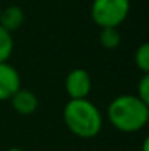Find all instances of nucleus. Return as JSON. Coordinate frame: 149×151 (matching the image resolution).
<instances>
[{
    "label": "nucleus",
    "instance_id": "1",
    "mask_svg": "<svg viewBox=\"0 0 149 151\" xmlns=\"http://www.w3.org/2000/svg\"><path fill=\"white\" fill-rule=\"evenodd\" d=\"M106 114L115 130L122 134H135L148 124L149 105L140 100L136 95L125 93L115 96L109 103Z\"/></svg>",
    "mask_w": 149,
    "mask_h": 151
},
{
    "label": "nucleus",
    "instance_id": "2",
    "mask_svg": "<svg viewBox=\"0 0 149 151\" xmlns=\"http://www.w3.org/2000/svg\"><path fill=\"white\" fill-rule=\"evenodd\" d=\"M67 130L79 138H93L103 129V114L88 98L69 100L63 109Z\"/></svg>",
    "mask_w": 149,
    "mask_h": 151
},
{
    "label": "nucleus",
    "instance_id": "3",
    "mask_svg": "<svg viewBox=\"0 0 149 151\" xmlns=\"http://www.w3.org/2000/svg\"><path fill=\"white\" fill-rule=\"evenodd\" d=\"M130 13V0H93L90 15L98 27H119Z\"/></svg>",
    "mask_w": 149,
    "mask_h": 151
},
{
    "label": "nucleus",
    "instance_id": "4",
    "mask_svg": "<svg viewBox=\"0 0 149 151\" xmlns=\"http://www.w3.org/2000/svg\"><path fill=\"white\" fill-rule=\"evenodd\" d=\"M64 88L69 96V100H80V98H88L91 92V77L90 73L82 68L69 71L64 81Z\"/></svg>",
    "mask_w": 149,
    "mask_h": 151
},
{
    "label": "nucleus",
    "instance_id": "5",
    "mask_svg": "<svg viewBox=\"0 0 149 151\" xmlns=\"http://www.w3.org/2000/svg\"><path fill=\"white\" fill-rule=\"evenodd\" d=\"M18 88H21V76L16 68L8 61L0 63V101H8Z\"/></svg>",
    "mask_w": 149,
    "mask_h": 151
},
{
    "label": "nucleus",
    "instance_id": "6",
    "mask_svg": "<svg viewBox=\"0 0 149 151\" xmlns=\"http://www.w3.org/2000/svg\"><path fill=\"white\" fill-rule=\"evenodd\" d=\"M11 103V108L21 116H31L37 111L38 108V98L34 92L27 90V88H18L13 93V96L8 100Z\"/></svg>",
    "mask_w": 149,
    "mask_h": 151
},
{
    "label": "nucleus",
    "instance_id": "7",
    "mask_svg": "<svg viewBox=\"0 0 149 151\" xmlns=\"http://www.w3.org/2000/svg\"><path fill=\"white\" fill-rule=\"evenodd\" d=\"M23 23H24V12L21 6L10 5V6L2 8V13H0V26L2 27L13 32L19 29L23 26Z\"/></svg>",
    "mask_w": 149,
    "mask_h": 151
},
{
    "label": "nucleus",
    "instance_id": "8",
    "mask_svg": "<svg viewBox=\"0 0 149 151\" xmlns=\"http://www.w3.org/2000/svg\"><path fill=\"white\" fill-rule=\"evenodd\" d=\"M99 44L104 50H112L119 48L120 42H122V37H120L119 27H99Z\"/></svg>",
    "mask_w": 149,
    "mask_h": 151
},
{
    "label": "nucleus",
    "instance_id": "9",
    "mask_svg": "<svg viewBox=\"0 0 149 151\" xmlns=\"http://www.w3.org/2000/svg\"><path fill=\"white\" fill-rule=\"evenodd\" d=\"M13 48H15V42H13L11 32L0 26V63H5L10 60Z\"/></svg>",
    "mask_w": 149,
    "mask_h": 151
},
{
    "label": "nucleus",
    "instance_id": "10",
    "mask_svg": "<svg viewBox=\"0 0 149 151\" xmlns=\"http://www.w3.org/2000/svg\"><path fill=\"white\" fill-rule=\"evenodd\" d=\"M135 64L143 74L149 73V44H141L135 53Z\"/></svg>",
    "mask_w": 149,
    "mask_h": 151
},
{
    "label": "nucleus",
    "instance_id": "11",
    "mask_svg": "<svg viewBox=\"0 0 149 151\" xmlns=\"http://www.w3.org/2000/svg\"><path fill=\"white\" fill-rule=\"evenodd\" d=\"M136 96L140 100H143L144 103H148V105H149V73L143 74V76H141V79L138 81Z\"/></svg>",
    "mask_w": 149,
    "mask_h": 151
},
{
    "label": "nucleus",
    "instance_id": "12",
    "mask_svg": "<svg viewBox=\"0 0 149 151\" xmlns=\"http://www.w3.org/2000/svg\"><path fill=\"white\" fill-rule=\"evenodd\" d=\"M5 151H26V150H23V148H18V146H11V148H8V150H5Z\"/></svg>",
    "mask_w": 149,
    "mask_h": 151
},
{
    "label": "nucleus",
    "instance_id": "13",
    "mask_svg": "<svg viewBox=\"0 0 149 151\" xmlns=\"http://www.w3.org/2000/svg\"><path fill=\"white\" fill-rule=\"evenodd\" d=\"M143 151H148V138H144V145H143Z\"/></svg>",
    "mask_w": 149,
    "mask_h": 151
},
{
    "label": "nucleus",
    "instance_id": "14",
    "mask_svg": "<svg viewBox=\"0 0 149 151\" xmlns=\"http://www.w3.org/2000/svg\"><path fill=\"white\" fill-rule=\"evenodd\" d=\"M0 13H2V6H0Z\"/></svg>",
    "mask_w": 149,
    "mask_h": 151
}]
</instances>
